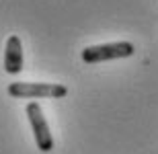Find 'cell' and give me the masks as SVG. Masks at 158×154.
Listing matches in <instances>:
<instances>
[{
    "label": "cell",
    "mask_w": 158,
    "mask_h": 154,
    "mask_svg": "<svg viewBox=\"0 0 158 154\" xmlns=\"http://www.w3.org/2000/svg\"><path fill=\"white\" fill-rule=\"evenodd\" d=\"M4 70L8 74H19L23 70V43L17 35H10L6 39L4 49Z\"/></svg>",
    "instance_id": "obj_4"
},
{
    "label": "cell",
    "mask_w": 158,
    "mask_h": 154,
    "mask_svg": "<svg viewBox=\"0 0 158 154\" xmlns=\"http://www.w3.org/2000/svg\"><path fill=\"white\" fill-rule=\"evenodd\" d=\"M6 90L15 99H62L68 95L64 84L49 82H12Z\"/></svg>",
    "instance_id": "obj_1"
},
{
    "label": "cell",
    "mask_w": 158,
    "mask_h": 154,
    "mask_svg": "<svg viewBox=\"0 0 158 154\" xmlns=\"http://www.w3.org/2000/svg\"><path fill=\"white\" fill-rule=\"evenodd\" d=\"M27 117H29V123L33 127V134H35L37 148L41 152L53 150V138L49 134V125H47L45 117H43V109H41L39 103H29L27 105Z\"/></svg>",
    "instance_id": "obj_3"
},
{
    "label": "cell",
    "mask_w": 158,
    "mask_h": 154,
    "mask_svg": "<svg viewBox=\"0 0 158 154\" xmlns=\"http://www.w3.org/2000/svg\"><path fill=\"white\" fill-rule=\"evenodd\" d=\"M129 56H134V45L129 41L103 43V45H90V48L82 49V62H86V64H99V62L129 58Z\"/></svg>",
    "instance_id": "obj_2"
}]
</instances>
